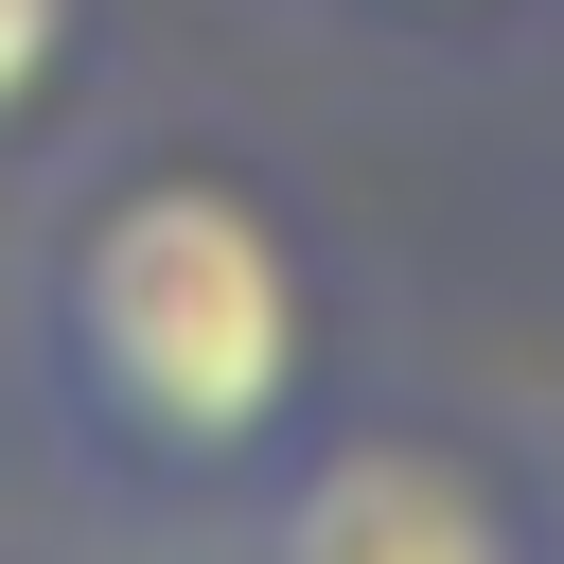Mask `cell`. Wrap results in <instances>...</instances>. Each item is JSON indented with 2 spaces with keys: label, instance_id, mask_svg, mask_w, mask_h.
<instances>
[{
  "label": "cell",
  "instance_id": "6da1fadb",
  "mask_svg": "<svg viewBox=\"0 0 564 564\" xmlns=\"http://www.w3.org/2000/svg\"><path fill=\"white\" fill-rule=\"evenodd\" d=\"M35 423L123 511H247L317 423V264L229 159H106L35 247Z\"/></svg>",
  "mask_w": 564,
  "mask_h": 564
},
{
  "label": "cell",
  "instance_id": "277c9868",
  "mask_svg": "<svg viewBox=\"0 0 564 564\" xmlns=\"http://www.w3.org/2000/svg\"><path fill=\"white\" fill-rule=\"evenodd\" d=\"M370 18H494V0H370Z\"/></svg>",
  "mask_w": 564,
  "mask_h": 564
},
{
  "label": "cell",
  "instance_id": "3957f363",
  "mask_svg": "<svg viewBox=\"0 0 564 564\" xmlns=\"http://www.w3.org/2000/svg\"><path fill=\"white\" fill-rule=\"evenodd\" d=\"M70 70H88V0H0V141H35Z\"/></svg>",
  "mask_w": 564,
  "mask_h": 564
},
{
  "label": "cell",
  "instance_id": "7a4b0ae2",
  "mask_svg": "<svg viewBox=\"0 0 564 564\" xmlns=\"http://www.w3.org/2000/svg\"><path fill=\"white\" fill-rule=\"evenodd\" d=\"M247 564H546L511 476L441 423H300L247 476Z\"/></svg>",
  "mask_w": 564,
  "mask_h": 564
}]
</instances>
